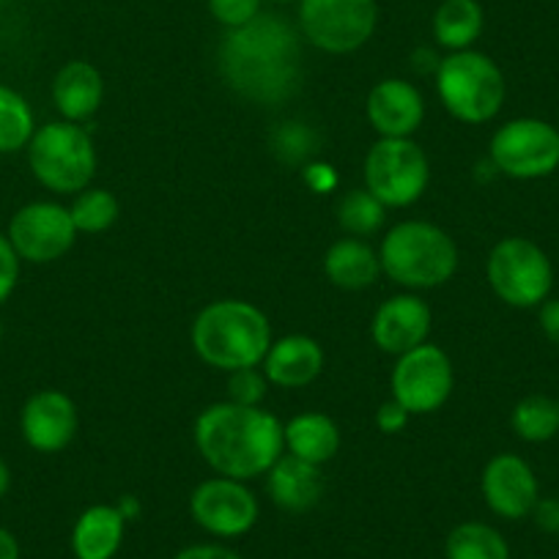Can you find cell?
Here are the masks:
<instances>
[{"label":"cell","instance_id":"obj_1","mask_svg":"<svg viewBox=\"0 0 559 559\" xmlns=\"http://www.w3.org/2000/svg\"><path fill=\"white\" fill-rule=\"evenodd\" d=\"M219 74L241 99L274 107L302 83L299 31L277 14H258L219 41Z\"/></svg>","mask_w":559,"mask_h":559},{"label":"cell","instance_id":"obj_2","mask_svg":"<svg viewBox=\"0 0 559 559\" xmlns=\"http://www.w3.org/2000/svg\"><path fill=\"white\" fill-rule=\"evenodd\" d=\"M192 439L214 475L241 483L266 475L274 461L286 453L283 423L272 412L230 401L203 408L192 428Z\"/></svg>","mask_w":559,"mask_h":559},{"label":"cell","instance_id":"obj_3","mask_svg":"<svg viewBox=\"0 0 559 559\" xmlns=\"http://www.w3.org/2000/svg\"><path fill=\"white\" fill-rule=\"evenodd\" d=\"M190 337L198 357L225 373L261 365L274 341L266 313L245 299L209 302L192 321Z\"/></svg>","mask_w":559,"mask_h":559},{"label":"cell","instance_id":"obj_4","mask_svg":"<svg viewBox=\"0 0 559 559\" xmlns=\"http://www.w3.org/2000/svg\"><path fill=\"white\" fill-rule=\"evenodd\" d=\"M381 274L408 292H428L453 280L459 272V245L439 225L406 219L392 225L379 245Z\"/></svg>","mask_w":559,"mask_h":559},{"label":"cell","instance_id":"obj_5","mask_svg":"<svg viewBox=\"0 0 559 559\" xmlns=\"http://www.w3.org/2000/svg\"><path fill=\"white\" fill-rule=\"evenodd\" d=\"M433 78L444 110L461 123L493 121L508 96L502 69L480 50L450 52L442 58Z\"/></svg>","mask_w":559,"mask_h":559},{"label":"cell","instance_id":"obj_6","mask_svg":"<svg viewBox=\"0 0 559 559\" xmlns=\"http://www.w3.org/2000/svg\"><path fill=\"white\" fill-rule=\"evenodd\" d=\"M25 152L34 179L56 195H78L94 181L96 146L83 123L63 118L45 123L36 129Z\"/></svg>","mask_w":559,"mask_h":559},{"label":"cell","instance_id":"obj_7","mask_svg":"<svg viewBox=\"0 0 559 559\" xmlns=\"http://www.w3.org/2000/svg\"><path fill=\"white\" fill-rule=\"evenodd\" d=\"M486 277L493 297L515 310L540 308L554 288V263L526 236H508L488 252Z\"/></svg>","mask_w":559,"mask_h":559},{"label":"cell","instance_id":"obj_8","mask_svg":"<svg viewBox=\"0 0 559 559\" xmlns=\"http://www.w3.org/2000/svg\"><path fill=\"white\" fill-rule=\"evenodd\" d=\"M365 190L386 209H406L431 185L428 154L412 138H379L365 157Z\"/></svg>","mask_w":559,"mask_h":559},{"label":"cell","instance_id":"obj_9","mask_svg":"<svg viewBox=\"0 0 559 559\" xmlns=\"http://www.w3.org/2000/svg\"><path fill=\"white\" fill-rule=\"evenodd\" d=\"M488 159L508 179H548L559 170V129L543 118H513L491 134Z\"/></svg>","mask_w":559,"mask_h":559},{"label":"cell","instance_id":"obj_10","mask_svg":"<svg viewBox=\"0 0 559 559\" xmlns=\"http://www.w3.org/2000/svg\"><path fill=\"white\" fill-rule=\"evenodd\" d=\"M376 25V0H299V34L330 56L357 52L373 39Z\"/></svg>","mask_w":559,"mask_h":559},{"label":"cell","instance_id":"obj_11","mask_svg":"<svg viewBox=\"0 0 559 559\" xmlns=\"http://www.w3.org/2000/svg\"><path fill=\"white\" fill-rule=\"evenodd\" d=\"M392 397L412 417L433 414L450 401L455 390L453 359L431 341L401 354L390 376Z\"/></svg>","mask_w":559,"mask_h":559},{"label":"cell","instance_id":"obj_12","mask_svg":"<svg viewBox=\"0 0 559 559\" xmlns=\"http://www.w3.org/2000/svg\"><path fill=\"white\" fill-rule=\"evenodd\" d=\"M14 252L25 263H56L78 241L72 212L56 201H34L12 214L7 230Z\"/></svg>","mask_w":559,"mask_h":559},{"label":"cell","instance_id":"obj_13","mask_svg":"<svg viewBox=\"0 0 559 559\" xmlns=\"http://www.w3.org/2000/svg\"><path fill=\"white\" fill-rule=\"evenodd\" d=\"M190 515L209 535L230 540L247 535L258 524L261 504L247 483L217 475L198 483L190 493Z\"/></svg>","mask_w":559,"mask_h":559},{"label":"cell","instance_id":"obj_14","mask_svg":"<svg viewBox=\"0 0 559 559\" xmlns=\"http://www.w3.org/2000/svg\"><path fill=\"white\" fill-rule=\"evenodd\" d=\"M480 491L488 510L504 521L530 519L540 499V483L530 461L515 453H499L483 466Z\"/></svg>","mask_w":559,"mask_h":559},{"label":"cell","instance_id":"obj_15","mask_svg":"<svg viewBox=\"0 0 559 559\" xmlns=\"http://www.w3.org/2000/svg\"><path fill=\"white\" fill-rule=\"evenodd\" d=\"M80 428V412L72 397L61 390H39L23 403L20 433L25 444L41 455L67 450Z\"/></svg>","mask_w":559,"mask_h":559},{"label":"cell","instance_id":"obj_16","mask_svg":"<svg viewBox=\"0 0 559 559\" xmlns=\"http://www.w3.org/2000/svg\"><path fill=\"white\" fill-rule=\"evenodd\" d=\"M433 326V313L428 302L417 294H397V297L384 299L376 308L373 321H370V337L379 346V352L401 357L412 348L428 343Z\"/></svg>","mask_w":559,"mask_h":559},{"label":"cell","instance_id":"obj_17","mask_svg":"<svg viewBox=\"0 0 559 559\" xmlns=\"http://www.w3.org/2000/svg\"><path fill=\"white\" fill-rule=\"evenodd\" d=\"M365 112L379 138H412L426 118V99L408 80L386 78L370 88Z\"/></svg>","mask_w":559,"mask_h":559},{"label":"cell","instance_id":"obj_18","mask_svg":"<svg viewBox=\"0 0 559 559\" xmlns=\"http://www.w3.org/2000/svg\"><path fill=\"white\" fill-rule=\"evenodd\" d=\"M324 348L310 335H286L272 341L261 368L269 384L280 390H302L324 373Z\"/></svg>","mask_w":559,"mask_h":559},{"label":"cell","instance_id":"obj_19","mask_svg":"<svg viewBox=\"0 0 559 559\" xmlns=\"http://www.w3.org/2000/svg\"><path fill=\"white\" fill-rule=\"evenodd\" d=\"M269 499L286 513H308L321 502L326 480L321 466L308 464L292 453H283L266 472Z\"/></svg>","mask_w":559,"mask_h":559},{"label":"cell","instance_id":"obj_20","mask_svg":"<svg viewBox=\"0 0 559 559\" xmlns=\"http://www.w3.org/2000/svg\"><path fill=\"white\" fill-rule=\"evenodd\" d=\"M105 102V78L88 61H69L52 80V105L63 121L83 123L99 112Z\"/></svg>","mask_w":559,"mask_h":559},{"label":"cell","instance_id":"obj_21","mask_svg":"<svg viewBox=\"0 0 559 559\" xmlns=\"http://www.w3.org/2000/svg\"><path fill=\"white\" fill-rule=\"evenodd\" d=\"M127 519L116 504H91L72 526L74 559H112L121 551Z\"/></svg>","mask_w":559,"mask_h":559},{"label":"cell","instance_id":"obj_22","mask_svg":"<svg viewBox=\"0 0 559 559\" xmlns=\"http://www.w3.org/2000/svg\"><path fill=\"white\" fill-rule=\"evenodd\" d=\"M324 274L341 292H365L381 277L379 250L357 236H343L326 250Z\"/></svg>","mask_w":559,"mask_h":559},{"label":"cell","instance_id":"obj_23","mask_svg":"<svg viewBox=\"0 0 559 559\" xmlns=\"http://www.w3.org/2000/svg\"><path fill=\"white\" fill-rule=\"evenodd\" d=\"M283 442L286 453L308 461V464L324 466L341 453V428L324 412H302L283 426Z\"/></svg>","mask_w":559,"mask_h":559},{"label":"cell","instance_id":"obj_24","mask_svg":"<svg viewBox=\"0 0 559 559\" xmlns=\"http://www.w3.org/2000/svg\"><path fill=\"white\" fill-rule=\"evenodd\" d=\"M486 14L477 0H442L433 14V39L450 52L472 50L483 34Z\"/></svg>","mask_w":559,"mask_h":559},{"label":"cell","instance_id":"obj_25","mask_svg":"<svg viewBox=\"0 0 559 559\" xmlns=\"http://www.w3.org/2000/svg\"><path fill=\"white\" fill-rule=\"evenodd\" d=\"M510 428L526 444H546L559 433V403L548 395H526L510 412Z\"/></svg>","mask_w":559,"mask_h":559},{"label":"cell","instance_id":"obj_26","mask_svg":"<svg viewBox=\"0 0 559 559\" xmlns=\"http://www.w3.org/2000/svg\"><path fill=\"white\" fill-rule=\"evenodd\" d=\"M448 559H510V546L499 530L483 521H464L444 540Z\"/></svg>","mask_w":559,"mask_h":559},{"label":"cell","instance_id":"obj_27","mask_svg":"<svg viewBox=\"0 0 559 559\" xmlns=\"http://www.w3.org/2000/svg\"><path fill=\"white\" fill-rule=\"evenodd\" d=\"M34 132L36 118L28 99L0 83V154H17L28 148Z\"/></svg>","mask_w":559,"mask_h":559},{"label":"cell","instance_id":"obj_28","mask_svg":"<svg viewBox=\"0 0 559 559\" xmlns=\"http://www.w3.org/2000/svg\"><path fill=\"white\" fill-rule=\"evenodd\" d=\"M386 219V206L362 187V190H352L337 201V225L346 230L348 236H365L379 234L381 225Z\"/></svg>","mask_w":559,"mask_h":559},{"label":"cell","instance_id":"obj_29","mask_svg":"<svg viewBox=\"0 0 559 559\" xmlns=\"http://www.w3.org/2000/svg\"><path fill=\"white\" fill-rule=\"evenodd\" d=\"M74 219V228L78 234H105L116 225L121 206H118V198L110 190H102V187H88V190L78 192L74 203L69 206Z\"/></svg>","mask_w":559,"mask_h":559},{"label":"cell","instance_id":"obj_30","mask_svg":"<svg viewBox=\"0 0 559 559\" xmlns=\"http://www.w3.org/2000/svg\"><path fill=\"white\" fill-rule=\"evenodd\" d=\"M274 157L286 165H308V159L313 157L316 148H319V134L302 121H286L277 123L269 140Z\"/></svg>","mask_w":559,"mask_h":559},{"label":"cell","instance_id":"obj_31","mask_svg":"<svg viewBox=\"0 0 559 559\" xmlns=\"http://www.w3.org/2000/svg\"><path fill=\"white\" fill-rule=\"evenodd\" d=\"M269 392V379L261 365L228 373V401L239 406H261Z\"/></svg>","mask_w":559,"mask_h":559},{"label":"cell","instance_id":"obj_32","mask_svg":"<svg viewBox=\"0 0 559 559\" xmlns=\"http://www.w3.org/2000/svg\"><path fill=\"white\" fill-rule=\"evenodd\" d=\"M209 12L219 25L234 31L261 14V0H209Z\"/></svg>","mask_w":559,"mask_h":559},{"label":"cell","instance_id":"obj_33","mask_svg":"<svg viewBox=\"0 0 559 559\" xmlns=\"http://www.w3.org/2000/svg\"><path fill=\"white\" fill-rule=\"evenodd\" d=\"M20 266H23V261L14 252L12 241H9L7 234H0V305L9 302V297L17 288Z\"/></svg>","mask_w":559,"mask_h":559},{"label":"cell","instance_id":"obj_34","mask_svg":"<svg viewBox=\"0 0 559 559\" xmlns=\"http://www.w3.org/2000/svg\"><path fill=\"white\" fill-rule=\"evenodd\" d=\"M408 419H412V414H408L395 397H390V401L381 403L379 412H376V428H379L381 433H386V437H395V433L406 431Z\"/></svg>","mask_w":559,"mask_h":559},{"label":"cell","instance_id":"obj_35","mask_svg":"<svg viewBox=\"0 0 559 559\" xmlns=\"http://www.w3.org/2000/svg\"><path fill=\"white\" fill-rule=\"evenodd\" d=\"M532 521L546 535H559V499L557 497H540L535 510H532Z\"/></svg>","mask_w":559,"mask_h":559},{"label":"cell","instance_id":"obj_36","mask_svg":"<svg viewBox=\"0 0 559 559\" xmlns=\"http://www.w3.org/2000/svg\"><path fill=\"white\" fill-rule=\"evenodd\" d=\"M537 324H540V332L546 335V341L559 348V297H548L537 308Z\"/></svg>","mask_w":559,"mask_h":559},{"label":"cell","instance_id":"obj_37","mask_svg":"<svg viewBox=\"0 0 559 559\" xmlns=\"http://www.w3.org/2000/svg\"><path fill=\"white\" fill-rule=\"evenodd\" d=\"M174 559H241L234 548L219 546V543H195L176 554Z\"/></svg>","mask_w":559,"mask_h":559},{"label":"cell","instance_id":"obj_38","mask_svg":"<svg viewBox=\"0 0 559 559\" xmlns=\"http://www.w3.org/2000/svg\"><path fill=\"white\" fill-rule=\"evenodd\" d=\"M305 181H308L316 192H326L337 185V176L330 165H305Z\"/></svg>","mask_w":559,"mask_h":559},{"label":"cell","instance_id":"obj_39","mask_svg":"<svg viewBox=\"0 0 559 559\" xmlns=\"http://www.w3.org/2000/svg\"><path fill=\"white\" fill-rule=\"evenodd\" d=\"M439 63H442V58H439L433 50H428V47H419V50L412 56V67L417 69L419 74H437Z\"/></svg>","mask_w":559,"mask_h":559},{"label":"cell","instance_id":"obj_40","mask_svg":"<svg viewBox=\"0 0 559 559\" xmlns=\"http://www.w3.org/2000/svg\"><path fill=\"white\" fill-rule=\"evenodd\" d=\"M0 559H20V540L7 526H0Z\"/></svg>","mask_w":559,"mask_h":559},{"label":"cell","instance_id":"obj_41","mask_svg":"<svg viewBox=\"0 0 559 559\" xmlns=\"http://www.w3.org/2000/svg\"><path fill=\"white\" fill-rule=\"evenodd\" d=\"M118 513L123 515V519H127V524L129 521H134L140 515V499L138 497H121L118 499Z\"/></svg>","mask_w":559,"mask_h":559},{"label":"cell","instance_id":"obj_42","mask_svg":"<svg viewBox=\"0 0 559 559\" xmlns=\"http://www.w3.org/2000/svg\"><path fill=\"white\" fill-rule=\"evenodd\" d=\"M9 488H12V469H9L7 461L0 459V499L7 497Z\"/></svg>","mask_w":559,"mask_h":559},{"label":"cell","instance_id":"obj_43","mask_svg":"<svg viewBox=\"0 0 559 559\" xmlns=\"http://www.w3.org/2000/svg\"><path fill=\"white\" fill-rule=\"evenodd\" d=\"M272 3H299V0H272Z\"/></svg>","mask_w":559,"mask_h":559},{"label":"cell","instance_id":"obj_44","mask_svg":"<svg viewBox=\"0 0 559 559\" xmlns=\"http://www.w3.org/2000/svg\"><path fill=\"white\" fill-rule=\"evenodd\" d=\"M0 343H3V324H0Z\"/></svg>","mask_w":559,"mask_h":559},{"label":"cell","instance_id":"obj_45","mask_svg":"<svg viewBox=\"0 0 559 559\" xmlns=\"http://www.w3.org/2000/svg\"><path fill=\"white\" fill-rule=\"evenodd\" d=\"M557 403H559V397H557Z\"/></svg>","mask_w":559,"mask_h":559},{"label":"cell","instance_id":"obj_46","mask_svg":"<svg viewBox=\"0 0 559 559\" xmlns=\"http://www.w3.org/2000/svg\"><path fill=\"white\" fill-rule=\"evenodd\" d=\"M0 3H3V0H0Z\"/></svg>","mask_w":559,"mask_h":559}]
</instances>
